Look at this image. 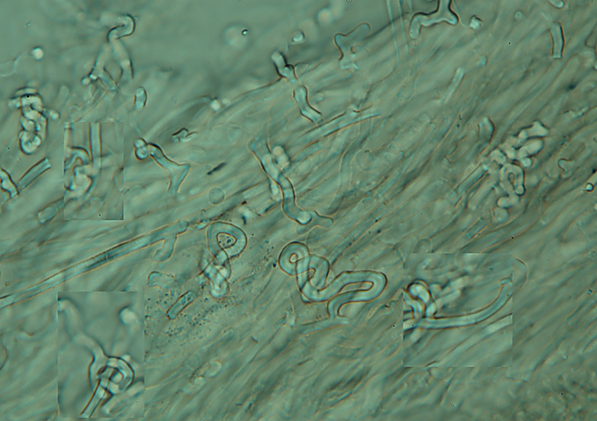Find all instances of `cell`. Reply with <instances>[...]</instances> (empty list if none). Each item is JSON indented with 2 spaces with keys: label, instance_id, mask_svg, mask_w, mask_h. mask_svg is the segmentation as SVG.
Instances as JSON below:
<instances>
[{
  "label": "cell",
  "instance_id": "obj_1",
  "mask_svg": "<svg viewBox=\"0 0 597 421\" xmlns=\"http://www.w3.org/2000/svg\"><path fill=\"white\" fill-rule=\"evenodd\" d=\"M370 27L368 24L360 26L357 29L347 36L338 35L335 41L338 47L340 48L343 54V59L340 61L341 66L345 67L350 64L353 59L352 47L356 43L361 42L368 35Z\"/></svg>",
  "mask_w": 597,
  "mask_h": 421
}]
</instances>
